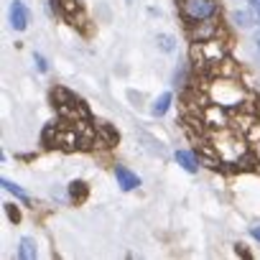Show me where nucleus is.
Returning <instances> with one entry per match:
<instances>
[{
	"instance_id": "1",
	"label": "nucleus",
	"mask_w": 260,
	"mask_h": 260,
	"mask_svg": "<svg viewBox=\"0 0 260 260\" xmlns=\"http://www.w3.org/2000/svg\"><path fill=\"white\" fill-rule=\"evenodd\" d=\"M212 148L217 153V161L227 164V166H235V164H245L247 156H250V143L247 138H242L240 133L230 127H217V133L212 136Z\"/></svg>"
},
{
	"instance_id": "2",
	"label": "nucleus",
	"mask_w": 260,
	"mask_h": 260,
	"mask_svg": "<svg viewBox=\"0 0 260 260\" xmlns=\"http://www.w3.org/2000/svg\"><path fill=\"white\" fill-rule=\"evenodd\" d=\"M207 92H209V100L214 105H222L224 110L227 107H242V102H245V89L237 82H232V77L214 79Z\"/></svg>"
},
{
	"instance_id": "3",
	"label": "nucleus",
	"mask_w": 260,
	"mask_h": 260,
	"mask_svg": "<svg viewBox=\"0 0 260 260\" xmlns=\"http://www.w3.org/2000/svg\"><path fill=\"white\" fill-rule=\"evenodd\" d=\"M191 59H194V64L212 67V64H217V61L224 59V44L217 41V39L194 41V44H191Z\"/></svg>"
},
{
	"instance_id": "4",
	"label": "nucleus",
	"mask_w": 260,
	"mask_h": 260,
	"mask_svg": "<svg viewBox=\"0 0 260 260\" xmlns=\"http://www.w3.org/2000/svg\"><path fill=\"white\" fill-rule=\"evenodd\" d=\"M179 11H181L184 21L191 26V23L214 18L217 3H214V0H179Z\"/></svg>"
},
{
	"instance_id": "5",
	"label": "nucleus",
	"mask_w": 260,
	"mask_h": 260,
	"mask_svg": "<svg viewBox=\"0 0 260 260\" xmlns=\"http://www.w3.org/2000/svg\"><path fill=\"white\" fill-rule=\"evenodd\" d=\"M217 34H219V28H217V21L214 18H207V21H199V23H191L189 26L191 41H207V39H214Z\"/></svg>"
},
{
	"instance_id": "6",
	"label": "nucleus",
	"mask_w": 260,
	"mask_h": 260,
	"mask_svg": "<svg viewBox=\"0 0 260 260\" xmlns=\"http://www.w3.org/2000/svg\"><path fill=\"white\" fill-rule=\"evenodd\" d=\"M202 120H204V125H209V127H224V125H227L224 107H222V105H214V102L204 105V115H202Z\"/></svg>"
},
{
	"instance_id": "7",
	"label": "nucleus",
	"mask_w": 260,
	"mask_h": 260,
	"mask_svg": "<svg viewBox=\"0 0 260 260\" xmlns=\"http://www.w3.org/2000/svg\"><path fill=\"white\" fill-rule=\"evenodd\" d=\"M11 26L16 31H26L28 28V8L23 6V0H13V6H11Z\"/></svg>"
},
{
	"instance_id": "8",
	"label": "nucleus",
	"mask_w": 260,
	"mask_h": 260,
	"mask_svg": "<svg viewBox=\"0 0 260 260\" xmlns=\"http://www.w3.org/2000/svg\"><path fill=\"white\" fill-rule=\"evenodd\" d=\"M115 179H117V184H120L122 191H133L136 186H141V179L130 169H125V166H115Z\"/></svg>"
},
{
	"instance_id": "9",
	"label": "nucleus",
	"mask_w": 260,
	"mask_h": 260,
	"mask_svg": "<svg viewBox=\"0 0 260 260\" xmlns=\"http://www.w3.org/2000/svg\"><path fill=\"white\" fill-rule=\"evenodd\" d=\"M232 21H235L237 26H242V28H250V26L260 23V16H257L252 8H245V11H235V13H232Z\"/></svg>"
},
{
	"instance_id": "10",
	"label": "nucleus",
	"mask_w": 260,
	"mask_h": 260,
	"mask_svg": "<svg viewBox=\"0 0 260 260\" xmlns=\"http://www.w3.org/2000/svg\"><path fill=\"white\" fill-rule=\"evenodd\" d=\"M245 138L250 143V148L255 151V156L260 158V122H250L247 130H245Z\"/></svg>"
},
{
	"instance_id": "11",
	"label": "nucleus",
	"mask_w": 260,
	"mask_h": 260,
	"mask_svg": "<svg viewBox=\"0 0 260 260\" xmlns=\"http://www.w3.org/2000/svg\"><path fill=\"white\" fill-rule=\"evenodd\" d=\"M176 161H179V166H184L189 174H197V171H199V161H197V156H194L191 151H176Z\"/></svg>"
},
{
	"instance_id": "12",
	"label": "nucleus",
	"mask_w": 260,
	"mask_h": 260,
	"mask_svg": "<svg viewBox=\"0 0 260 260\" xmlns=\"http://www.w3.org/2000/svg\"><path fill=\"white\" fill-rule=\"evenodd\" d=\"M36 255H39V250H36V240L23 237V240H21V247H18V257H21V260H36Z\"/></svg>"
},
{
	"instance_id": "13",
	"label": "nucleus",
	"mask_w": 260,
	"mask_h": 260,
	"mask_svg": "<svg viewBox=\"0 0 260 260\" xmlns=\"http://www.w3.org/2000/svg\"><path fill=\"white\" fill-rule=\"evenodd\" d=\"M171 100H174V97H171V92H164V94H161V97H158V100L153 102V107H151V112H153L156 117H161V115H166V112H169V107H171Z\"/></svg>"
},
{
	"instance_id": "14",
	"label": "nucleus",
	"mask_w": 260,
	"mask_h": 260,
	"mask_svg": "<svg viewBox=\"0 0 260 260\" xmlns=\"http://www.w3.org/2000/svg\"><path fill=\"white\" fill-rule=\"evenodd\" d=\"M69 197H72L74 202H84V199H87V184H84V181L69 184Z\"/></svg>"
},
{
	"instance_id": "15",
	"label": "nucleus",
	"mask_w": 260,
	"mask_h": 260,
	"mask_svg": "<svg viewBox=\"0 0 260 260\" xmlns=\"http://www.w3.org/2000/svg\"><path fill=\"white\" fill-rule=\"evenodd\" d=\"M97 136H102V138H105V143H107V146H110V143H115V141H117V133H115V130H112V127H110V125H107V122H100V125H97Z\"/></svg>"
},
{
	"instance_id": "16",
	"label": "nucleus",
	"mask_w": 260,
	"mask_h": 260,
	"mask_svg": "<svg viewBox=\"0 0 260 260\" xmlns=\"http://www.w3.org/2000/svg\"><path fill=\"white\" fill-rule=\"evenodd\" d=\"M3 189L6 191H11V194H16L18 199H23V202H28V194L18 186V184H13V181H8V179H3Z\"/></svg>"
},
{
	"instance_id": "17",
	"label": "nucleus",
	"mask_w": 260,
	"mask_h": 260,
	"mask_svg": "<svg viewBox=\"0 0 260 260\" xmlns=\"http://www.w3.org/2000/svg\"><path fill=\"white\" fill-rule=\"evenodd\" d=\"M156 41H158V46H161L164 51H174V39H171V36H166V34H161V36H158Z\"/></svg>"
},
{
	"instance_id": "18",
	"label": "nucleus",
	"mask_w": 260,
	"mask_h": 260,
	"mask_svg": "<svg viewBox=\"0 0 260 260\" xmlns=\"http://www.w3.org/2000/svg\"><path fill=\"white\" fill-rule=\"evenodd\" d=\"M6 214L11 222H21V212L16 209V204H6Z\"/></svg>"
},
{
	"instance_id": "19",
	"label": "nucleus",
	"mask_w": 260,
	"mask_h": 260,
	"mask_svg": "<svg viewBox=\"0 0 260 260\" xmlns=\"http://www.w3.org/2000/svg\"><path fill=\"white\" fill-rule=\"evenodd\" d=\"M34 61H36V67H39L41 72H49V64H46V59H44L41 54H34Z\"/></svg>"
},
{
	"instance_id": "20",
	"label": "nucleus",
	"mask_w": 260,
	"mask_h": 260,
	"mask_svg": "<svg viewBox=\"0 0 260 260\" xmlns=\"http://www.w3.org/2000/svg\"><path fill=\"white\" fill-rule=\"evenodd\" d=\"M247 3H250V8H252V11L260 16V0H247Z\"/></svg>"
},
{
	"instance_id": "21",
	"label": "nucleus",
	"mask_w": 260,
	"mask_h": 260,
	"mask_svg": "<svg viewBox=\"0 0 260 260\" xmlns=\"http://www.w3.org/2000/svg\"><path fill=\"white\" fill-rule=\"evenodd\" d=\"M250 235H252L255 240H260V224H255V227H250Z\"/></svg>"
},
{
	"instance_id": "22",
	"label": "nucleus",
	"mask_w": 260,
	"mask_h": 260,
	"mask_svg": "<svg viewBox=\"0 0 260 260\" xmlns=\"http://www.w3.org/2000/svg\"><path fill=\"white\" fill-rule=\"evenodd\" d=\"M237 255H242V257H250V252L245 250V245H237Z\"/></svg>"
},
{
	"instance_id": "23",
	"label": "nucleus",
	"mask_w": 260,
	"mask_h": 260,
	"mask_svg": "<svg viewBox=\"0 0 260 260\" xmlns=\"http://www.w3.org/2000/svg\"><path fill=\"white\" fill-rule=\"evenodd\" d=\"M255 46H257V51H260V31L255 34Z\"/></svg>"
}]
</instances>
